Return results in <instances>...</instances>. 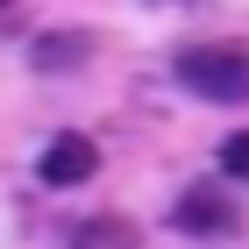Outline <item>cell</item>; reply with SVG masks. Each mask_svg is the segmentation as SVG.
I'll use <instances>...</instances> for the list:
<instances>
[{
    "mask_svg": "<svg viewBox=\"0 0 249 249\" xmlns=\"http://www.w3.org/2000/svg\"><path fill=\"white\" fill-rule=\"evenodd\" d=\"M171 71H178V86H192L207 100H249V50L242 43H192V50L171 57Z\"/></svg>",
    "mask_w": 249,
    "mask_h": 249,
    "instance_id": "6da1fadb",
    "label": "cell"
},
{
    "mask_svg": "<svg viewBox=\"0 0 249 249\" xmlns=\"http://www.w3.org/2000/svg\"><path fill=\"white\" fill-rule=\"evenodd\" d=\"M36 171H43V185H86V178L100 171V150L86 142V135H57V142L43 150Z\"/></svg>",
    "mask_w": 249,
    "mask_h": 249,
    "instance_id": "7a4b0ae2",
    "label": "cell"
},
{
    "mask_svg": "<svg viewBox=\"0 0 249 249\" xmlns=\"http://www.w3.org/2000/svg\"><path fill=\"white\" fill-rule=\"evenodd\" d=\"M178 228L185 235H228L235 228V199H221L213 185H192L185 199H178Z\"/></svg>",
    "mask_w": 249,
    "mask_h": 249,
    "instance_id": "3957f363",
    "label": "cell"
},
{
    "mask_svg": "<svg viewBox=\"0 0 249 249\" xmlns=\"http://www.w3.org/2000/svg\"><path fill=\"white\" fill-rule=\"evenodd\" d=\"M71 249H142V235H135V221H78Z\"/></svg>",
    "mask_w": 249,
    "mask_h": 249,
    "instance_id": "277c9868",
    "label": "cell"
},
{
    "mask_svg": "<svg viewBox=\"0 0 249 249\" xmlns=\"http://www.w3.org/2000/svg\"><path fill=\"white\" fill-rule=\"evenodd\" d=\"M221 171H228V178H249V128L221 142Z\"/></svg>",
    "mask_w": 249,
    "mask_h": 249,
    "instance_id": "5b68a950",
    "label": "cell"
},
{
    "mask_svg": "<svg viewBox=\"0 0 249 249\" xmlns=\"http://www.w3.org/2000/svg\"><path fill=\"white\" fill-rule=\"evenodd\" d=\"M0 7H7V0H0Z\"/></svg>",
    "mask_w": 249,
    "mask_h": 249,
    "instance_id": "8992f818",
    "label": "cell"
}]
</instances>
